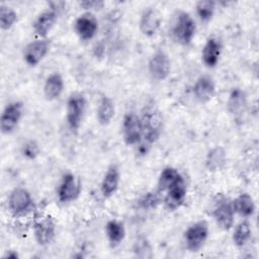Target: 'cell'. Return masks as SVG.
Listing matches in <instances>:
<instances>
[{
	"label": "cell",
	"mask_w": 259,
	"mask_h": 259,
	"mask_svg": "<svg viewBox=\"0 0 259 259\" xmlns=\"http://www.w3.org/2000/svg\"><path fill=\"white\" fill-rule=\"evenodd\" d=\"M162 201H163V194L156 189L155 191H149L144 193L138 200V205L142 209L151 210L158 207V205Z\"/></svg>",
	"instance_id": "cell-30"
},
{
	"label": "cell",
	"mask_w": 259,
	"mask_h": 259,
	"mask_svg": "<svg viewBox=\"0 0 259 259\" xmlns=\"http://www.w3.org/2000/svg\"><path fill=\"white\" fill-rule=\"evenodd\" d=\"M87 100L83 93L72 92L66 102V122L72 133H77L86 112Z\"/></svg>",
	"instance_id": "cell-2"
},
{
	"label": "cell",
	"mask_w": 259,
	"mask_h": 259,
	"mask_svg": "<svg viewBox=\"0 0 259 259\" xmlns=\"http://www.w3.org/2000/svg\"><path fill=\"white\" fill-rule=\"evenodd\" d=\"M51 50V40L48 37H37L29 41L22 51L23 62L29 67L40 64Z\"/></svg>",
	"instance_id": "cell-10"
},
{
	"label": "cell",
	"mask_w": 259,
	"mask_h": 259,
	"mask_svg": "<svg viewBox=\"0 0 259 259\" xmlns=\"http://www.w3.org/2000/svg\"><path fill=\"white\" fill-rule=\"evenodd\" d=\"M73 28L80 40L89 41L96 36L99 29V22L93 12H83L74 20Z\"/></svg>",
	"instance_id": "cell-12"
},
{
	"label": "cell",
	"mask_w": 259,
	"mask_h": 259,
	"mask_svg": "<svg viewBox=\"0 0 259 259\" xmlns=\"http://www.w3.org/2000/svg\"><path fill=\"white\" fill-rule=\"evenodd\" d=\"M209 237V227L206 221L200 220L192 223L183 233V242L185 248L191 252L196 253L200 251Z\"/></svg>",
	"instance_id": "cell-4"
},
{
	"label": "cell",
	"mask_w": 259,
	"mask_h": 259,
	"mask_svg": "<svg viewBox=\"0 0 259 259\" xmlns=\"http://www.w3.org/2000/svg\"><path fill=\"white\" fill-rule=\"evenodd\" d=\"M59 18V11L49 7L39 12L32 22V30L37 37H48V34L56 25Z\"/></svg>",
	"instance_id": "cell-16"
},
{
	"label": "cell",
	"mask_w": 259,
	"mask_h": 259,
	"mask_svg": "<svg viewBox=\"0 0 259 259\" xmlns=\"http://www.w3.org/2000/svg\"><path fill=\"white\" fill-rule=\"evenodd\" d=\"M181 176H182V174L178 171V169H176L172 166H167V167L163 168L158 176L157 190L163 194Z\"/></svg>",
	"instance_id": "cell-27"
},
{
	"label": "cell",
	"mask_w": 259,
	"mask_h": 259,
	"mask_svg": "<svg viewBox=\"0 0 259 259\" xmlns=\"http://www.w3.org/2000/svg\"><path fill=\"white\" fill-rule=\"evenodd\" d=\"M18 14L10 6L1 4L0 5V28L3 31L10 30L17 22Z\"/></svg>",
	"instance_id": "cell-29"
},
{
	"label": "cell",
	"mask_w": 259,
	"mask_h": 259,
	"mask_svg": "<svg viewBox=\"0 0 259 259\" xmlns=\"http://www.w3.org/2000/svg\"><path fill=\"white\" fill-rule=\"evenodd\" d=\"M65 81L61 73L53 72L47 76L42 86L44 96L48 101L58 99L64 92Z\"/></svg>",
	"instance_id": "cell-21"
},
{
	"label": "cell",
	"mask_w": 259,
	"mask_h": 259,
	"mask_svg": "<svg viewBox=\"0 0 259 259\" xmlns=\"http://www.w3.org/2000/svg\"><path fill=\"white\" fill-rule=\"evenodd\" d=\"M20 151L24 158H26L28 160H33L39 155L40 149H39L38 144L35 141L28 140L21 146Z\"/></svg>",
	"instance_id": "cell-32"
},
{
	"label": "cell",
	"mask_w": 259,
	"mask_h": 259,
	"mask_svg": "<svg viewBox=\"0 0 259 259\" xmlns=\"http://www.w3.org/2000/svg\"><path fill=\"white\" fill-rule=\"evenodd\" d=\"M120 183V171L116 164H111L105 170L101 182H100V193L103 198L107 199L112 197L118 190Z\"/></svg>",
	"instance_id": "cell-17"
},
{
	"label": "cell",
	"mask_w": 259,
	"mask_h": 259,
	"mask_svg": "<svg viewBox=\"0 0 259 259\" xmlns=\"http://www.w3.org/2000/svg\"><path fill=\"white\" fill-rule=\"evenodd\" d=\"M222 53H223L222 41L214 36L208 37L201 49L202 64L208 69L215 68L221 61Z\"/></svg>",
	"instance_id": "cell-19"
},
{
	"label": "cell",
	"mask_w": 259,
	"mask_h": 259,
	"mask_svg": "<svg viewBox=\"0 0 259 259\" xmlns=\"http://www.w3.org/2000/svg\"><path fill=\"white\" fill-rule=\"evenodd\" d=\"M248 107V95L240 87H234L229 93L227 100V109L234 117L242 116Z\"/></svg>",
	"instance_id": "cell-20"
},
{
	"label": "cell",
	"mask_w": 259,
	"mask_h": 259,
	"mask_svg": "<svg viewBox=\"0 0 259 259\" xmlns=\"http://www.w3.org/2000/svg\"><path fill=\"white\" fill-rule=\"evenodd\" d=\"M3 258H5V259H17V258H19V255L14 250H7L5 252V254L3 255Z\"/></svg>",
	"instance_id": "cell-34"
},
{
	"label": "cell",
	"mask_w": 259,
	"mask_h": 259,
	"mask_svg": "<svg viewBox=\"0 0 259 259\" xmlns=\"http://www.w3.org/2000/svg\"><path fill=\"white\" fill-rule=\"evenodd\" d=\"M215 90L217 87L213 78L206 74L199 76L192 86V94L199 103L210 101L215 94Z\"/></svg>",
	"instance_id": "cell-18"
},
{
	"label": "cell",
	"mask_w": 259,
	"mask_h": 259,
	"mask_svg": "<svg viewBox=\"0 0 259 259\" xmlns=\"http://www.w3.org/2000/svg\"><path fill=\"white\" fill-rule=\"evenodd\" d=\"M24 114V104L20 100L7 103L0 116V131L3 135H11L19 125Z\"/></svg>",
	"instance_id": "cell-8"
},
{
	"label": "cell",
	"mask_w": 259,
	"mask_h": 259,
	"mask_svg": "<svg viewBox=\"0 0 259 259\" xmlns=\"http://www.w3.org/2000/svg\"><path fill=\"white\" fill-rule=\"evenodd\" d=\"M142 117L143 121V143L148 146L155 144L161 137L164 128L163 114L158 109H150L144 113ZM141 142V143H142Z\"/></svg>",
	"instance_id": "cell-6"
},
{
	"label": "cell",
	"mask_w": 259,
	"mask_h": 259,
	"mask_svg": "<svg viewBox=\"0 0 259 259\" xmlns=\"http://www.w3.org/2000/svg\"><path fill=\"white\" fill-rule=\"evenodd\" d=\"M115 115V104L111 97L101 95L96 108V119L102 126L108 125Z\"/></svg>",
	"instance_id": "cell-25"
},
{
	"label": "cell",
	"mask_w": 259,
	"mask_h": 259,
	"mask_svg": "<svg viewBox=\"0 0 259 259\" xmlns=\"http://www.w3.org/2000/svg\"><path fill=\"white\" fill-rule=\"evenodd\" d=\"M105 237L112 248L117 247L125 238V227L124 224L116 219L108 220L104 226Z\"/></svg>",
	"instance_id": "cell-24"
},
{
	"label": "cell",
	"mask_w": 259,
	"mask_h": 259,
	"mask_svg": "<svg viewBox=\"0 0 259 259\" xmlns=\"http://www.w3.org/2000/svg\"><path fill=\"white\" fill-rule=\"evenodd\" d=\"M172 71V63L169 55L164 50L155 51L148 62V72L156 81L166 80Z\"/></svg>",
	"instance_id": "cell-11"
},
{
	"label": "cell",
	"mask_w": 259,
	"mask_h": 259,
	"mask_svg": "<svg viewBox=\"0 0 259 259\" xmlns=\"http://www.w3.org/2000/svg\"><path fill=\"white\" fill-rule=\"evenodd\" d=\"M196 22L190 13L179 10L175 13L170 33L175 42L180 46H189L196 33Z\"/></svg>",
	"instance_id": "cell-1"
},
{
	"label": "cell",
	"mask_w": 259,
	"mask_h": 259,
	"mask_svg": "<svg viewBox=\"0 0 259 259\" xmlns=\"http://www.w3.org/2000/svg\"><path fill=\"white\" fill-rule=\"evenodd\" d=\"M34 206V200L29 190L17 186L13 188L7 197V207L14 217H24L29 213Z\"/></svg>",
	"instance_id": "cell-5"
},
{
	"label": "cell",
	"mask_w": 259,
	"mask_h": 259,
	"mask_svg": "<svg viewBox=\"0 0 259 259\" xmlns=\"http://www.w3.org/2000/svg\"><path fill=\"white\" fill-rule=\"evenodd\" d=\"M211 217L217 226L223 231H230L235 225L236 213L233 208L232 199L224 194H218L213 200Z\"/></svg>",
	"instance_id": "cell-3"
},
{
	"label": "cell",
	"mask_w": 259,
	"mask_h": 259,
	"mask_svg": "<svg viewBox=\"0 0 259 259\" xmlns=\"http://www.w3.org/2000/svg\"><path fill=\"white\" fill-rule=\"evenodd\" d=\"M81 191L80 179L72 172L64 173L57 187L58 200L63 204L73 202L79 198Z\"/></svg>",
	"instance_id": "cell-9"
},
{
	"label": "cell",
	"mask_w": 259,
	"mask_h": 259,
	"mask_svg": "<svg viewBox=\"0 0 259 259\" xmlns=\"http://www.w3.org/2000/svg\"><path fill=\"white\" fill-rule=\"evenodd\" d=\"M162 14L152 6L145 8L140 14L139 30L146 37H152L157 34L162 24Z\"/></svg>",
	"instance_id": "cell-14"
},
{
	"label": "cell",
	"mask_w": 259,
	"mask_h": 259,
	"mask_svg": "<svg viewBox=\"0 0 259 259\" xmlns=\"http://www.w3.org/2000/svg\"><path fill=\"white\" fill-rule=\"evenodd\" d=\"M215 9H217L215 1L200 0L195 4V15L201 22L207 23L212 19L215 13Z\"/></svg>",
	"instance_id": "cell-28"
},
{
	"label": "cell",
	"mask_w": 259,
	"mask_h": 259,
	"mask_svg": "<svg viewBox=\"0 0 259 259\" xmlns=\"http://www.w3.org/2000/svg\"><path fill=\"white\" fill-rule=\"evenodd\" d=\"M227 164V152L222 146H214L208 150L204 159V166L208 172L222 171Z\"/></svg>",
	"instance_id": "cell-23"
},
{
	"label": "cell",
	"mask_w": 259,
	"mask_h": 259,
	"mask_svg": "<svg viewBox=\"0 0 259 259\" xmlns=\"http://www.w3.org/2000/svg\"><path fill=\"white\" fill-rule=\"evenodd\" d=\"M232 233L233 244L237 248L245 247L252 237V226L247 219H242L236 226L234 225Z\"/></svg>",
	"instance_id": "cell-26"
},
{
	"label": "cell",
	"mask_w": 259,
	"mask_h": 259,
	"mask_svg": "<svg viewBox=\"0 0 259 259\" xmlns=\"http://www.w3.org/2000/svg\"><path fill=\"white\" fill-rule=\"evenodd\" d=\"M163 194L162 202L166 209L169 211L179 209L184 204L187 196V184L184 177L181 176Z\"/></svg>",
	"instance_id": "cell-13"
},
{
	"label": "cell",
	"mask_w": 259,
	"mask_h": 259,
	"mask_svg": "<svg viewBox=\"0 0 259 259\" xmlns=\"http://www.w3.org/2000/svg\"><path fill=\"white\" fill-rule=\"evenodd\" d=\"M142 117L135 111H127L121 121V136L124 144L130 147H137L143 141Z\"/></svg>",
	"instance_id": "cell-7"
},
{
	"label": "cell",
	"mask_w": 259,
	"mask_h": 259,
	"mask_svg": "<svg viewBox=\"0 0 259 259\" xmlns=\"http://www.w3.org/2000/svg\"><path fill=\"white\" fill-rule=\"evenodd\" d=\"M232 204L235 213L242 219L249 220L256 211L255 200L251 194L247 192H242L237 195L234 199H232Z\"/></svg>",
	"instance_id": "cell-22"
},
{
	"label": "cell",
	"mask_w": 259,
	"mask_h": 259,
	"mask_svg": "<svg viewBox=\"0 0 259 259\" xmlns=\"http://www.w3.org/2000/svg\"><path fill=\"white\" fill-rule=\"evenodd\" d=\"M57 233V225L55 220L46 215L38 221H36L33 225V238L37 245L41 247L49 246L55 239Z\"/></svg>",
	"instance_id": "cell-15"
},
{
	"label": "cell",
	"mask_w": 259,
	"mask_h": 259,
	"mask_svg": "<svg viewBox=\"0 0 259 259\" xmlns=\"http://www.w3.org/2000/svg\"><path fill=\"white\" fill-rule=\"evenodd\" d=\"M79 6L84 10V12H93L94 10L103 8L104 2L101 0H83L79 2Z\"/></svg>",
	"instance_id": "cell-33"
},
{
	"label": "cell",
	"mask_w": 259,
	"mask_h": 259,
	"mask_svg": "<svg viewBox=\"0 0 259 259\" xmlns=\"http://www.w3.org/2000/svg\"><path fill=\"white\" fill-rule=\"evenodd\" d=\"M133 252L138 258H152L153 257V247L150 241L146 237H139L136 239L133 245Z\"/></svg>",
	"instance_id": "cell-31"
}]
</instances>
